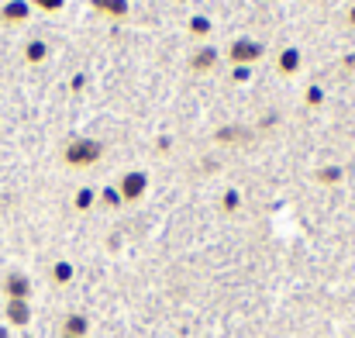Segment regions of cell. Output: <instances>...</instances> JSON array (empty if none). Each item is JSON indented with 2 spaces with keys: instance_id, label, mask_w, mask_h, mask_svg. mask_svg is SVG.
<instances>
[{
  "instance_id": "6da1fadb",
  "label": "cell",
  "mask_w": 355,
  "mask_h": 338,
  "mask_svg": "<svg viewBox=\"0 0 355 338\" xmlns=\"http://www.w3.org/2000/svg\"><path fill=\"white\" fill-rule=\"evenodd\" d=\"M62 159H66L73 169H87V166H94V162L104 159V142H97V138H73V142L66 145Z\"/></svg>"
},
{
  "instance_id": "7a4b0ae2",
  "label": "cell",
  "mask_w": 355,
  "mask_h": 338,
  "mask_svg": "<svg viewBox=\"0 0 355 338\" xmlns=\"http://www.w3.org/2000/svg\"><path fill=\"white\" fill-rule=\"evenodd\" d=\"M262 56H266V49H262V42H255V38H235V42H232V49H228V59H232L235 66L259 62Z\"/></svg>"
},
{
  "instance_id": "3957f363",
  "label": "cell",
  "mask_w": 355,
  "mask_h": 338,
  "mask_svg": "<svg viewBox=\"0 0 355 338\" xmlns=\"http://www.w3.org/2000/svg\"><path fill=\"white\" fill-rule=\"evenodd\" d=\"M145 190H148V176L145 173H124L118 180V194H121V201L124 204H131V201H141L145 197Z\"/></svg>"
},
{
  "instance_id": "277c9868",
  "label": "cell",
  "mask_w": 355,
  "mask_h": 338,
  "mask_svg": "<svg viewBox=\"0 0 355 338\" xmlns=\"http://www.w3.org/2000/svg\"><path fill=\"white\" fill-rule=\"evenodd\" d=\"M218 59H221V56H218L214 45H200V49L190 56V69H193V73H211V69L218 66Z\"/></svg>"
},
{
  "instance_id": "5b68a950",
  "label": "cell",
  "mask_w": 355,
  "mask_h": 338,
  "mask_svg": "<svg viewBox=\"0 0 355 338\" xmlns=\"http://www.w3.org/2000/svg\"><path fill=\"white\" fill-rule=\"evenodd\" d=\"M300 62H304L300 49H297V45H286V49L279 52V59H276V69H279L283 76H293V73L300 69Z\"/></svg>"
},
{
  "instance_id": "8992f818",
  "label": "cell",
  "mask_w": 355,
  "mask_h": 338,
  "mask_svg": "<svg viewBox=\"0 0 355 338\" xmlns=\"http://www.w3.org/2000/svg\"><path fill=\"white\" fill-rule=\"evenodd\" d=\"M3 290H7V297H10V301H28V294H31V283H28V276H21V273H10V276H7V283H3Z\"/></svg>"
},
{
  "instance_id": "52a82bcc",
  "label": "cell",
  "mask_w": 355,
  "mask_h": 338,
  "mask_svg": "<svg viewBox=\"0 0 355 338\" xmlns=\"http://www.w3.org/2000/svg\"><path fill=\"white\" fill-rule=\"evenodd\" d=\"M94 3V10H101V14H107V17H128L131 14V0H90Z\"/></svg>"
},
{
  "instance_id": "ba28073f",
  "label": "cell",
  "mask_w": 355,
  "mask_h": 338,
  "mask_svg": "<svg viewBox=\"0 0 355 338\" xmlns=\"http://www.w3.org/2000/svg\"><path fill=\"white\" fill-rule=\"evenodd\" d=\"M28 10H31V3H28V0H10V3L3 7V21L17 24V21H24V17H28Z\"/></svg>"
},
{
  "instance_id": "9c48e42d",
  "label": "cell",
  "mask_w": 355,
  "mask_h": 338,
  "mask_svg": "<svg viewBox=\"0 0 355 338\" xmlns=\"http://www.w3.org/2000/svg\"><path fill=\"white\" fill-rule=\"evenodd\" d=\"M87 328H90V325H87V318H83V314H69V318H66V325H62V335L66 338H83L87 335Z\"/></svg>"
},
{
  "instance_id": "30bf717a",
  "label": "cell",
  "mask_w": 355,
  "mask_h": 338,
  "mask_svg": "<svg viewBox=\"0 0 355 338\" xmlns=\"http://www.w3.org/2000/svg\"><path fill=\"white\" fill-rule=\"evenodd\" d=\"M24 59H28V62H45V59H49V42H42V38L28 42V49H24Z\"/></svg>"
},
{
  "instance_id": "8fae6325",
  "label": "cell",
  "mask_w": 355,
  "mask_h": 338,
  "mask_svg": "<svg viewBox=\"0 0 355 338\" xmlns=\"http://www.w3.org/2000/svg\"><path fill=\"white\" fill-rule=\"evenodd\" d=\"M7 318H10V325H28L31 311H28L24 301H10V304H7Z\"/></svg>"
},
{
  "instance_id": "7c38bea8",
  "label": "cell",
  "mask_w": 355,
  "mask_h": 338,
  "mask_svg": "<svg viewBox=\"0 0 355 338\" xmlns=\"http://www.w3.org/2000/svg\"><path fill=\"white\" fill-rule=\"evenodd\" d=\"M211 31H214L211 17H204V14H193V17H190V35H193V38H207Z\"/></svg>"
},
{
  "instance_id": "4fadbf2b",
  "label": "cell",
  "mask_w": 355,
  "mask_h": 338,
  "mask_svg": "<svg viewBox=\"0 0 355 338\" xmlns=\"http://www.w3.org/2000/svg\"><path fill=\"white\" fill-rule=\"evenodd\" d=\"M245 138H248V131L238 128V124H228V128L214 131V142H245Z\"/></svg>"
},
{
  "instance_id": "5bb4252c",
  "label": "cell",
  "mask_w": 355,
  "mask_h": 338,
  "mask_svg": "<svg viewBox=\"0 0 355 338\" xmlns=\"http://www.w3.org/2000/svg\"><path fill=\"white\" fill-rule=\"evenodd\" d=\"M52 280H55L59 287L69 283V280H73V266H69V262H55V266H52Z\"/></svg>"
},
{
  "instance_id": "9a60e30c",
  "label": "cell",
  "mask_w": 355,
  "mask_h": 338,
  "mask_svg": "<svg viewBox=\"0 0 355 338\" xmlns=\"http://www.w3.org/2000/svg\"><path fill=\"white\" fill-rule=\"evenodd\" d=\"M318 180L328 183V187L338 183V180H342V166H324V169H318Z\"/></svg>"
},
{
  "instance_id": "2e32d148",
  "label": "cell",
  "mask_w": 355,
  "mask_h": 338,
  "mask_svg": "<svg viewBox=\"0 0 355 338\" xmlns=\"http://www.w3.org/2000/svg\"><path fill=\"white\" fill-rule=\"evenodd\" d=\"M94 201H97V190H90V187H83V190L76 194V208H80V211H90Z\"/></svg>"
},
{
  "instance_id": "e0dca14e",
  "label": "cell",
  "mask_w": 355,
  "mask_h": 338,
  "mask_svg": "<svg viewBox=\"0 0 355 338\" xmlns=\"http://www.w3.org/2000/svg\"><path fill=\"white\" fill-rule=\"evenodd\" d=\"M101 201L107 204V208H121L124 201H121V194H118V187H107L104 194H101Z\"/></svg>"
},
{
  "instance_id": "ac0fdd59",
  "label": "cell",
  "mask_w": 355,
  "mask_h": 338,
  "mask_svg": "<svg viewBox=\"0 0 355 338\" xmlns=\"http://www.w3.org/2000/svg\"><path fill=\"white\" fill-rule=\"evenodd\" d=\"M321 101H324V90L314 83V87H307V104L311 108H321Z\"/></svg>"
},
{
  "instance_id": "d6986e66",
  "label": "cell",
  "mask_w": 355,
  "mask_h": 338,
  "mask_svg": "<svg viewBox=\"0 0 355 338\" xmlns=\"http://www.w3.org/2000/svg\"><path fill=\"white\" fill-rule=\"evenodd\" d=\"M35 7H42V10H49V14H55V10H62L66 7V0H31Z\"/></svg>"
},
{
  "instance_id": "ffe728a7",
  "label": "cell",
  "mask_w": 355,
  "mask_h": 338,
  "mask_svg": "<svg viewBox=\"0 0 355 338\" xmlns=\"http://www.w3.org/2000/svg\"><path fill=\"white\" fill-rule=\"evenodd\" d=\"M238 201H241V197H238V190H228V194H225V201H221V208H225V211H235Z\"/></svg>"
},
{
  "instance_id": "44dd1931",
  "label": "cell",
  "mask_w": 355,
  "mask_h": 338,
  "mask_svg": "<svg viewBox=\"0 0 355 338\" xmlns=\"http://www.w3.org/2000/svg\"><path fill=\"white\" fill-rule=\"evenodd\" d=\"M248 76H252V73H248V66H235V73H232V80H235V83H245Z\"/></svg>"
},
{
  "instance_id": "7402d4cb",
  "label": "cell",
  "mask_w": 355,
  "mask_h": 338,
  "mask_svg": "<svg viewBox=\"0 0 355 338\" xmlns=\"http://www.w3.org/2000/svg\"><path fill=\"white\" fill-rule=\"evenodd\" d=\"M349 24H355V7H352V10H349Z\"/></svg>"
}]
</instances>
